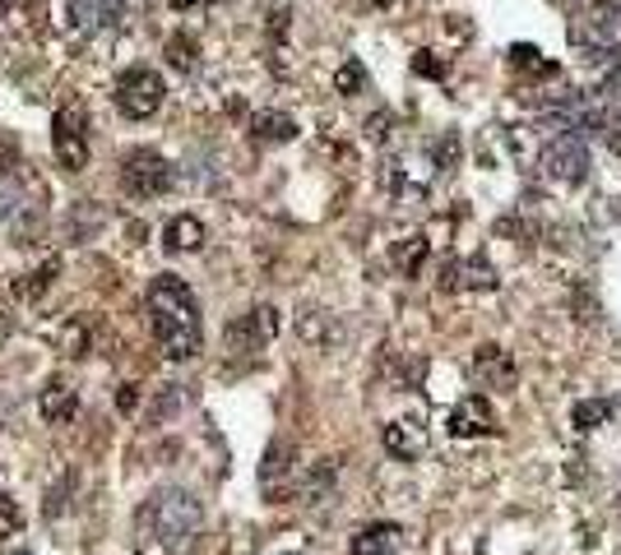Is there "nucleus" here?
<instances>
[{
    "mask_svg": "<svg viewBox=\"0 0 621 555\" xmlns=\"http://www.w3.org/2000/svg\"><path fill=\"white\" fill-rule=\"evenodd\" d=\"M144 310H149V329H153V338H159L167 361H191L200 352V342H204L200 301L176 274H159L149 282Z\"/></svg>",
    "mask_w": 621,
    "mask_h": 555,
    "instance_id": "nucleus-1",
    "label": "nucleus"
},
{
    "mask_svg": "<svg viewBox=\"0 0 621 555\" xmlns=\"http://www.w3.org/2000/svg\"><path fill=\"white\" fill-rule=\"evenodd\" d=\"M200 523H204L200 500L191 491H181V486L159 491L144 505V527L153 533V542L167 546V551H186L195 542V533H200Z\"/></svg>",
    "mask_w": 621,
    "mask_h": 555,
    "instance_id": "nucleus-2",
    "label": "nucleus"
},
{
    "mask_svg": "<svg viewBox=\"0 0 621 555\" xmlns=\"http://www.w3.org/2000/svg\"><path fill=\"white\" fill-rule=\"evenodd\" d=\"M172 163L163 153H153V148H135L131 157L121 163V191L131 195V199H159L172 191Z\"/></svg>",
    "mask_w": 621,
    "mask_h": 555,
    "instance_id": "nucleus-3",
    "label": "nucleus"
},
{
    "mask_svg": "<svg viewBox=\"0 0 621 555\" xmlns=\"http://www.w3.org/2000/svg\"><path fill=\"white\" fill-rule=\"evenodd\" d=\"M163 97H167L163 74L149 70V65H135V70H125L116 79V107H121V116H131V121H149L153 112L163 107Z\"/></svg>",
    "mask_w": 621,
    "mask_h": 555,
    "instance_id": "nucleus-4",
    "label": "nucleus"
},
{
    "mask_svg": "<svg viewBox=\"0 0 621 555\" xmlns=\"http://www.w3.org/2000/svg\"><path fill=\"white\" fill-rule=\"evenodd\" d=\"M274 338H278V310L255 306L223 329V348H227V357H261Z\"/></svg>",
    "mask_w": 621,
    "mask_h": 555,
    "instance_id": "nucleus-5",
    "label": "nucleus"
},
{
    "mask_svg": "<svg viewBox=\"0 0 621 555\" xmlns=\"http://www.w3.org/2000/svg\"><path fill=\"white\" fill-rule=\"evenodd\" d=\"M538 167H542V176L557 181V185H580L589 176V148H584L580 135L566 130V135H552L548 144H542Z\"/></svg>",
    "mask_w": 621,
    "mask_h": 555,
    "instance_id": "nucleus-6",
    "label": "nucleus"
},
{
    "mask_svg": "<svg viewBox=\"0 0 621 555\" xmlns=\"http://www.w3.org/2000/svg\"><path fill=\"white\" fill-rule=\"evenodd\" d=\"M617 38H621V6H612V0H593V6L576 19V47L589 61H599Z\"/></svg>",
    "mask_w": 621,
    "mask_h": 555,
    "instance_id": "nucleus-7",
    "label": "nucleus"
},
{
    "mask_svg": "<svg viewBox=\"0 0 621 555\" xmlns=\"http://www.w3.org/2000/svg\"><path fill=\"white\" fill-rule=\"evenodd\" d=\"M261 491H265L269 505H283V500L297 491V449H293V440H274V444L265 449Z\"/></svg>",
    "mask_w": 621,
    "mask_h": 555,
    "instance_id": "nucleus-8",
    "label": "nucleus"
},
{
    "mask_svg": "<svg viewBox=\"0 0 621 555\" xmlns=\"http://www.w3.org/2000/svg\"><path fill=\"white\" fill-rule=\"evenodd\" d=\"M51 148H57V163L65 172H84L89 167V140H84V116L61 107L57 125H51Z\"/></svg>",
    "mask_w": 621,
    "mask_h": 555,
    "instance_id": "nucleus-9",
    "label": "nucleus"
},
{
    "mask_svg": "<svg viewBox=\"0 0 621 555\" xmlns=\"http://www.w3.org/2000/svg\"><path fill=\"white\" fill-rule=\"evenodd\" d=\"M446 431H450L455 440H482V435L497 431V412H491V403L482 399V393H469V399L455 403Z\"/></svg>",
    "mask_w": 621,
    "mask_h": 555,
    "instance_id": "nucleus-10",
    "label": "nucleus"
},
{
    "mask_svg": "<svg viewBox=\"0 0 621 555\" xmlns=\"http://www.w3.org/2000/svg\"><path fill=\"white\" fill-rule=\"evenodd\" d=\"M380 444H385V454H395V459H423V449H427V426L418 417H395L390 426H380Z\"/></svg>",
    "mask_w": 621,
    "mask_h": 555,
    "instance_id": "nucleus-11",
    "label": "nucleus"
},
{
    "mask_svg": "<svg viewBox=\"0 0 621 555\" xmlns=\"http://www.w3.org/2000/svg\"><path fill=\"white\" fill-rule=\"evenodd\" d=\"M74 412H80V393H74V384L65 376H51L47 389L38 393V417L47 421V426H65V421H74Z\"/></svg>",
    "mask_w": 621,
    "mask_h": 555,
    "instance_id": "nucleus-12",
    "label": "nucleus"
},
{
    "mask_svg": "<svg viewBox=\"0 0 621 555\" xmlns=\"http://www.w3.org/2000/svg\"><path fill=\"white\" fill-rule=\"evenodd\" d=\"M474 376L487 389H510L515 380H520V370H515V357L506 348H497V342H482V348L474 352Z\"/></svg>",
    "mask_w": 621,
    "mask_h": 555,
    "instance_id": "nucleus-13",
    "label": "nucleus"
},
{
    "mask_svg": "<svg viewBox=\"0 0 621 555\" xmlns=\"http://www.w3.org/2000/svg\"><path fill=\"white\" fill-rule=\"evenodd\" d=\"M348 555H399V527L395 523H371L362 527V533L353 537Z\"/></svg>",
    "mask_w": 621,
    "mask_h": 555,
    "instance_id": "nucleus-14",
    "label": "nucleus"
},
{
    "mask_svg": "<svg viewBox=\"0 0 621 555\" xmlns=\"http://www.w3.org/2000/svg\"><path fill=\"white\" fill-rule=\"evenodd\" d=\"M163 246H167L172 255H191V250H200V246H204V223L191 218V214L172 218L167 232H163Z\"/></svg>",
    "mask_w": 621,
    "mask_h": 555,
    "instance_id": "nucleus-15",
    "label": "nucleus"
},
{
    "mask_svg": "<svg viewBox=\"0 0 621 555\" xmlns=\"http://www.w3.org/2000/svg\"><path fill=\"white\" fill-rule=\"evenodd\" d=\"M251 130H255V140H261V144H288V140H297V121L288 112H261L251 121Z\"/></svg>",
    "mask_w": 621,
    "mask_h": 555,
    "instance_id": "nucleus-16",
    "label": "nucleus"
},
{
    "mask_svg": "<svg viewBox=\"0 0 621 555\" xmlns=\"http://www.w3.org/2000/svg\"><path fill=\"white\" fill-rule=\"evenodd\" d=\"M297 338L302 342H310V348H334V315H325V310H302L297 315Z\"/></svg>",
    "mask_w": 621,
    "mask_h": 555,
    "instance_id": "nucleus-17",
    "label": "nucleus"
},
{
    "mask_svg": "<svg viewBox=\"0 0 621 555\" xmlns=\"http://www.w3.org/2000/svg\"><path fill=\"white\" fill-rule=\"evenodd\" d=\"M57 274H61V259H47L42 269H33V274H19L10 292H14L19 301H42V297H47V287H51V278H57Z\"/></svg>",
    "mask_w": 621,
    "mask_h": 555,
    "instance_id": "nucleus-18",
    "label": "nucleus"
},
{
    "mask_svg": "<svg viewBox=\"0 0 621 555\" xmlns=\"http://www.w3.org/2000/svg\"><path fill=\"white\" fill-rule=\"evenodd\" d=\"M334 477H339L334 459H320L316 467H310V472H306V482H302V500H306V505H320V500L334 491Z\"/></svg>",
    "mask_w": 621,
    "mask_h": 555,
    "instance_id": "nucleus-19",
    "label": "nucleus"
},
{
    "mask_svg": "<svg viewBox=\"0 0 621 555\" xmlns=\"http://www.w3.org/2000/svg\"><path fill=\"white\" fill-rule=\"evenodd\" d=\"M459 287H478V292H491V287H497V269L487 264V255L459 259Z\"/></svg>",
    "mask_w": 621,
    "mask_h": 555,
    "instance_id": "nucleus-20",
    "label": "nucleus"
},
{
    "mask_svg": "<svg viewBox=\"0 0 621 555\" xmlns=\"http://www.w3.org/2000/svg\"><path fill=\"white\" fill-rule=\"evenodd\" d=\"M427 236H408V241L395 246V264L404 269V278H418L423 274V264H427Z\"/></svg>",
    "mask_w": 621,
    "mask_h": 555,
    "instance_id": "nucleus-21",
    "label": "nucleus"
},
{
    "mask_svg": "<svg viewBox=\"0 0 621 555\" xmlns=\"http://www.w3.org/2000/svg\"><path fill=\"white\" fill-rule=\"evenodd\" d=\"M23 533V510H19V500L0 491V542H14Z\"/></svg>",
    "mask_w": 621,
    "mask_h": 555,
    "instance_id": "nucleus-22",
    "label": "nucleus"
},
{
    "mask_svg": "<svg viewBox=\"0 0 621 555\" xmlns=\"http://www.w3.org/2000/svg\"><path fill=\"white\" fill-rule=\"evenodd\" d=\"M608 417H612V403H603V399H584V403H576V412H571V421H576L580 431L603 426Z\"/></svg>",
    "mask_w": 621,
    "mask_h": 555,
    "instance_id": "nucleus-23",
    "label": "nucleus"
},
{
    "mask_svg": "<svg viewBox=\"0 0 621 555\" xmlns=\"http://www.w3.org/2000/svg\"><path fill=\"white\" fill-rule=\"evenodd\" d=\"M334 89H339L344 97H357L362 89H367V70H362V61H344L339 74H334Z\"/></svg>",
    "mask_w": 621,
    "mask_h": 555,
    "instance_id": "nucleus-24",
    "label": "nucleus"
},
{
    "mask_svg": "<svg viewBox=\"0 0 621 555\" xmlns=\"http://www.w3.org/2000/svg\"><path fill=\"white\" fill-rule=\"evenodd\" d=\"M167 61H172L176 70H195V38L172 33V38H167Z\"/></svg>",
    "mask_w": 621,
    "mask_h": 555,
    "instance_id": "nucleus-25",
    "label": "nucleus"
},
{
    "mask_svg": "<svg viewBox=\"0 0 621 555\" xmlns=\"http://www.w3.org/2000/svg\"><path fill=\"white\" fill-rule=\"evenodd\" d=\"M510 56H515V65H520V70L557 74V65H552V61H542V51H538V47H510Z\"/></svg>",
    "mask_w": 621,
    "mask_h": 555,
    "instance_id": "nucleus-26",
    "label": "nucleus"
},
{
    "mask_svg": "<svg viewBox=\"0 0 621 555\" xmlns=\"http://www.w3.org/2000/svg\"><path fill=\"white\" fill-rule=\"evenodd\" d=\"M413 74L446 79V61H436V51H418V56H413Z\"/></svg>",
    "mask_w": 621,
    "mask_h": 555,
    "instance_id": "nucleus-27",
    "label": "nucleus"
},
{
    "mask_svg": "<svg viewBox=\"0 0 621 555\" xmlns=\"http://www.w3.org/2000/svg\"><path fill=\"white\" fill-rule=\"evenodd\" d=\"M61 348H65V357H84V348H89L84 325H70V329H65V338H61Z\"/></svg>",
    "mask_w": 621,
    "mask_h": 555,
    "instance_id": "nucleus-28",
    "label": "nucleus"
},
{
    "mask_svg": "<svg viewBox=\"0 0 621 555\" xmlns=\"http://www.w3.org/2000/svg\"><path fill=\"white\" fill-rule=\"evenodd\" d=\"M390 130H395V116H385V112L367 121V135H371L376 144H385V140H390Z\"/></svg>",
    "mask_w": 621,
    "mask_h": 555,
    "instance_id": "nucleus-29",
    "label": "nucleus"
},
{
    "mask_svg": "<svg viewBox=\"0 0 621 555\" xmlns=\"http://www.w3.org/2000/svg\"><path fill=\"white\" fill-rule=\"evenodd\" d=\"M455 157H459V140H446L441 148H436V167L450 172V167H455Z\"/></svg>",
    "mask_w": 621,
    "mask_h": 555,
    "instance_id": "nucleus-30",
    "label": "nucleus"
},
{
    "mask_svg": "<svg viewBox=\"0 0 621 555\" xmlns=\"http://www.w3.org/2000/svg\"><path fill=\"white\" fill-rule=\"evenodd\" d=\"M14 333V310H10V301L6 297H0V342H6Z\"/></svg>",
    "mask_w": 621,
    "mask_h": 555,
    "instance_id": "nucleus-31",
    "label": "nucleus"
},
{
    "mask_svg": "<svg viewBox=\"0 0 621 555\" xmlns=\"http://www.w3.org/2000/svg\"><path fill=\"white\" fill-rule=\"evenodd\" d=\"M455 287H459V259H450L441 269V292H455Z\"/></svg>",
    "mask_w": 621,
    "mask_h": 555,
    "instance_id": "nucleus-32",
    "label": "nucleus"
},
{
    "mask_svg": "<svg viewBox=\"0 0 621 555\" xmlns=\"http://www.w3.org/2000/svg\"><path fill=\"white\" fill-rule=\"evenodd\" d=\"M167 6H172V10H195L200 0H167Z\"/></svg>",
    "mask_w": 621,
    "mask_h": 555,
    "instance_id": "nucleus-33",
    "label": "nucleus"
},
{
    "mask_svg": "<svg viewBox=\"0 0 621 555\" xmlns=\"http://www.w3.org/2000/svg\"><path fill=\"white\" fill-rule=\"evenodd\" d=\"M376 6H390V0H376Z\"/></svg>",
    "mask_w": 621,
    "mask_h": 555,
    "instance_id": "nucleus-34",
    "label": "nucleus"
}]
</instances>
